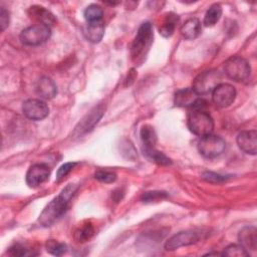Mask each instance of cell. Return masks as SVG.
I'll list each match as a JSON object with an SVG mask.
<instances>
[{
    "label": "cell",
    "instance_id": "cell-1",
    "mask_svg": "<svg viewBox=\"0 0 257 257\" xmlns=\"http://www.w3.org/2000/svg\"><path fill=\"white\" fill-rule=\"evenodd\" d=\"M75 191L76 186L74 184H68L65 188L61 190L57 197H55L45 206V208L43 209L38 218V221L41 224V226H51L64 214Z\"/></svg>",
    "mask_w": 257,
    "mask_h": 257
},
{
    "label": "cell",
    "instance_id": "cell-2",
    "mask_svg": "<svg viewBox=\"0 0 257 257\" xmlns=\"http://www.w3.org/2000/svg\"><path fill=\"white\" fill-rule=\"evenodd\" d=\"M187 124L189 130L199 137L210 135L214 128L212 116L202 109H195L190 112L187 118Z\"/></svg>",
    "mask_w": 257,
    "mask_h": 257
},
{
    "label": "cell",
    "instance_id": "cell-3",
    "mask_svg": "<svg viewBox=\"0 0 257 257\" xmlns=\"http://www.w3.org/2000/svg\"><path fill=\"white\" fill-rule=\"evenodd\" d=\"M154 33H153V27L150 22H144L138 32L137 35L133 41L132 44V57L136 60L144 56L146 54V51L150 48L152 41H153Z\"/></svg>",
    "mask_w": 257,
    "mask_h": 257
},
{
    "label": "cell",
    "instance_id": "cell-4",
    "mask_svg": "<svg viewBox=\"0 0 257 257\" xmlns=\"http://www.w3.org/2000/svg\"><path fill=\"white\" fill-rule=\"evenodd\" d=\"M226 75L237 82H244L249 79L251 68L247 60L241 56H231L224 63Z\"/></svg>",
    "mask_w": 257,
    "mask_h": 257
},
{
    "label": "cell",
    "instance_id": "cell-5",
    "mask_svg": "<svg viewBox=\"0 0 257 257\" xmlns=\"http://www.w3.org/2000/svg\"><path fill=\"white\" fill-rule=\"evenodd\" d=\"M222 83V76L218 70L210 69L198 74L193 81V89L198 95L212 92L217 85Z\"/></svg>",
    "mask_w": 257,
    "mask_h": 257
},
{
    "label": "cell",
    "instance_id": "cell-6",
    "mask_svg": "<svg viewBox=\"0 0 257 257\" xmlns=\"http://www.w3.org/2000/svg\"><path fill=\"white\" fill-rule=\"evenodd\" d=\"M50 34L51 30L49 26L42 23H36L21 31L20 40L25 45L37 46L46 42L49 39Z\"/></svg>",
    "mask_w": 257,
    "mask_h": 257
},
{
    "label": "cell",
    "instance_id": "cell-7",
    "mask_svg": "<svg viewBox=\"0 0 257 257\" xmlns=\"http://www.w3.org/2000/svg\"><path fill=\"white\" fill-rule=\"evenodd\" d=\"M226 149L225 141L215 135H207L201 137L198 143V151L199 153L207 159H214L219 157L224 153Z\"/></svg>",
    "mask_w": 257,
    "mask_h": 257
},
{
    "label": "cell",
    "instance_id": "cell-8",
    "mask_svg": "<svg viewBox=\"0 0 257 257\" xmlns=\"http://www.w3.org/2000/svg\"><path fill=\"white\" fill-rule=\"evenodd\" d=\"M22 111L24 115L32 120H42L49 114V107L45 101L30 98L23 102Z\"/></svg>",
    "mask_w": 257,
    "mask_h": 257
},
{
    "label": "cell",
    "instance_id": "cell-9",
    "mask_svg": "<svg viewBox=\"0 0 257 257\" xmlns=\"http://www.w3.org/2000/svg\"><path fill=\"white\" fill-rule=\"evenodd\" d=\"M236 97V89L232 84L220 83L212 91V100L218 107H227L233 103Z\"/></svg>",
    "mask_w": 257,
    "mask_h": 257
},
{
    "label": "cell",
    "instance_id": "cell-10",
    "mask_svg": "<svg viewBox=\"0 0 257 257\" xmlns=\"http://www.w3.org/2000/svg\"><path fill=\"white\" fill-rule=\"evenodd\" d=\"M199 241V235L194 231H181L171 238H169L165 243V249L168 251H174L184 246H189L195 244Z\"/></svg>",
    "mask_w": 257,
    "mask_h": 257
},
{
    "label": "cell",
    "instance_id": "cell-11",
    "mask_svg": "<svg viewBox=\"0 0 257 257\" xmlns=\"http://www.w3.org/2000/svg\"><path fill=\"white\" fill-rule=\"evenodd\" d=\"M174 102L177 106L181 107H194L195 109H201L200 103L204 102L203 99L194 91L193 88H182L175 92Z\"/></svg>",
    "mask_w": 257,
    "mask_h": 257
},
{
    "label": "cell",
    "instance_id": "cell-12",
    "mask_svg": "<svg viewBox=\"0 0 257 257\" xmlns=\"http://www.w3.org/2000/svg\"><path fill=\"white\" fill-rule=\"evenodd\" d=\"M50 176V169L45 164H34L26 173V184L30 188H36L45 183Z\"/></svg>",
    "mask_w": 257,
    "mask_h": 257
},
{
    "label": "cell",
    "instance_id": "cell-13",
    "mask_svg": "<svg viewBox=\"0 0 257 257\" xmlns=\"http://www.w3.org/2000/svg\"><path fill=\"white\" fill-rule=\"evenodd\" d=\"M103 111H104V109L101 105H98V106H95L94 108H92L82 118V120H80L78 125L75 127L74 133L75 134L77 133L78 136H81L83 134H86L90 130H92L94 127V125L98 122V120L101 118V116L103 114Z\"/></svg>",
    "mask_w": 257,
    "mask_h": 257
},
{
    "label": "cell",
    "instance_id": "cell-14",
    "mask_svg": "<svg viewBox=\"0 0 257 257\" xmlns=\"http://www.w3.org/2000/svg\"><path fill=\"white\" fill-rule=\"evenodd\" d=\"M237 145L241 151L246 154L256 155L257 152V133L255 130L243 131L238 134Z\"/></svg>",
    "mask_w": 257,
    "mask_h": 257
},
{
    "label": "cell",
    "instance_id": "cell-15",
    "mask_svg": "<svg viewBox=\"0 0 257 257\" xmlns=\"http://www.w3.org/2000/svg\"><path fill=\"white\" fill-rule=\"evenodd\" d=\"M104 22L102 20L94 22H86L82 26V33L85 39L91 43L99 42L104 35Z\"/></svg>",
    "mask_w": 257,
    "mask_h": 257
},
{
    "label": "cell",
    "instance_id": "cell-16",
    "mask_svg": "<svg viewBox=\"0 0 257 257\" xmlns=\"http://www.w3.org/2000/svg\"><path fill=\"white\" fill-rule=\"evenodd\" d=\"M36 93L45 99L53 98L57 93V88L55 82L47 76H43L37 80L35 85Z\"/></svg>",
    "mask_w": 257,
    "mask_h": 257
},
{
    "label": "cell",
    "instance_id": "cell-17",
    "mask_svg": "<svg viewBox=\"0 0 257 257\" xmlns=\"http://www.w3.org/2000/svg\"><path fill=\"white\" fill-rule=\"evenodd\" d=\"M238 239L241 245L247 250L255 251L257 248V230L253 226H246L240 230Z\"/></svg>",
    "mask_w": 257,
    "mask_h": 257
},
{
    "label": "cell",
    "instance_id": "cell-18",
    "mask_svg": "<svg viewBox=\"0 0 257 257\" xmlns=\"http://www.w3.org/2000/svg\"><path fill=\"white\" fill-rule=\"evenodd\" d=\"M202 27H201V22L198 18L192 17L187 19L181 26L180 32L182 36L186 39H195L199 36L201 33Z\"/></svg>",
    "mask_w": 257,
    "mask_h": 257
},
{
    "label": "cell",
    "instance_id": "cell-19",
    "mask_svg": "<svg viewBox=\"0 0 257 257\" xmlns=\"http://www.w3.org/2000/svg\"><path fill=\"white\" fill-rule=\"evenodd\" d=\"M29 13H30L31 17H33L39 21L38 23L45 24L49 27H50V25H52L55 22L54 15L42 6H31L29 9Z\"/></svg>",
    "mask_w": 257,
    "mask_h": 257
},
{
    "label": "cell",
    "instance_id": "cell-20",
    "mask_svg": "<svg viewBox=\"0 0 257 257\" xmlns=\"http://www.w3.org/2000/svg\"><path fill=\"white\" fill-rule=\"evenodd\" d=\"M144 155L152 162L162 165V166H169L172 164V161L162 152L155 149V147L152 148H143Z\"/></svg>",
    "mask_w": 257,
    "mask_h": 257
},
{
    "label": "cell",
    "instance_id": "cell-21",
    "mask_svg": "<svg viewBox=\"0 0 257 257\" xmlns=\"http://www.w3.org/2000/svg\"><path fill=\"white\" fill-rule=\"evenodd\" d=\"M222 16V7L220 4H213L207 10L204 16V24L207 27L214 26Z\"/></svg>",
    "mask_w": 257,
    "mask_h": 257
},
{
    "label": "cell",
    "instance_id": "cell-22",
    "mask_svg": "<svg viewBox=\"0 0 257 257\" xmlns=\"http://www.w3.org/2000/svg\"><path fill=\"white\" fill-rule=\"evenodd\" d=\"M141 140L143 142L144 148H152L155 147L157 143V135L153 126L149 124H145L141 128Z\"/></svg>",
    "mask_w": 257,
    "mask_h": 257
},
{
    "label": "cell",
    "instance_id": "cell-23",
    "mask_svg": "<svg viewBox=\"0 0 257 257\" xmlns=\"http://www.w3.org/2000/svg\"><path fill=\"white\" fill-rule=\"evenodd\" d=\"M178 19H179L178 15H176L174 13L168 14L164 23L159 28L160 34L164 37H170L174 33V30H175L176 24L178 22Z\"/></svg>",
    "mask_w": 257,
    "mask_h": 257
},
{
    "label": "cell",
    "instance_id": "cell-24",
    "mask_svg": "<svg viewBox=\"0 0 257 257\" xmlns=\"http://www.w3.org/2000/svg\"><path fill=\"white\" fill-rule=\"evenodd\" d=\"M83 15H84L86 22L99 21V20H102L103 10L97 4H90L85 8Z\"/></svg>",
    "mask_w": 257,
    "mask_h": 257
},
{
    "label": "cell",
    "instance_id": "cell-25",
    "mask_svg": "<svg viewBox=\"0 0 257 257\" xmlns=\"http://www.w3.org/2000/svg\"><path fill=\"white\" fill-rule=\"evenodd\" d=\"M45 248H46V251L48 253H50L51 255H54V256H61L67 250V247L64 243L58 242V241L53 240V239H50V240L46 241Z\"/></svg>",
    "mask_w": 257,
    "mask_h": 257
},
{
    "label": "cell",
    "instance_id": "cell-26",
    "mask_svg": "<svg viewBox=\"0 0 257 257\" xmlns=\"http://www.w3.org/2000/svg\"><path fill=\"white\" fill-rule=\"evenodd\" d=\"M93 234L94 229L91 226V224H85L75 232L74 238L78 242H86L93 236Z\"/></svg>",
    "mask_w": 257,
    "mask_h": 257
},
{
    "label": "cell",
    "instance_id": "cell-27",
    "mask_svg": "<svg viewBox=\"0 0 257 257\" xmlns=\"http://www.w3.org/2000/svg\"><path fill=\"white\" fill-rule=\"evenodd\" d=\"M223 255L233 257H247L249 256V252L241 244H231L224 249Z\"/></svg>",
    "mask_w": 257,
    "mask_h": 257
},
{
    "label": "cell",
    "instance_id": "cell-28",
    "mask_svg": "<svg viewBox=\"0 0 257 257\" xmlns=\"http://www.w3.org/2000/svg\"><path fill=\"white\" fill-rule=\"evenodd\" d=\"M94 178L101 183L109 184V183H113L116 180V174L108 170H98L95 172Z\"/></svg>",
    "mask_w": 257,
    "mask_h": 257
},
{
    "label": "cell",
    "instance_id": "cell-29",
    "mask_svg": "<svg viewBox=\"0 0 257 257\" xmlns=\"http://www.w3.org/2000/svg\"><path fill=\"white\" fill-rule=\"evenodd\" d=\"M168 197V194L163 191H151L146 192L142 196V201L145 203H151L155 201H160Z\"/></svg>",
    "mask_w": 257,
    "mask_h": 257
},
{
    "label": "cell",
    "instance_id": "cell-30",
    "mask_svg": "<svg viewBox=\"0 0 257 257\" xmlns=\"http://www.w3.org/2000/svg\"><path fill=\"white\" fill-rule=\"evenodd\" d=\"M9 254L12 256H28V255H33V253L25 246L21 244H14L9 248Z\"/></svg>",
    "mask_w": 257,
    "mask_h": 257
},
{
    "label": "cell",
    "instance_id": "cell-31",
    "mask_svg": "<svg viewBox=\"0 0 257 257\" xmlns=\"http://www.w3.org/2000/svg\"><path fill=\"white\" fill-rule=\"evenodd\" d=\"M75 166V163H65L63 165H61L58 170H57V173H56V181H61L64 177H66L70 171L73 169V167Z\"/></svg>",
    "mask_w": 257,
    "mask_h": 257
},
{
    "label": "cell",
    "instance_id": "cell-32",
    "mask_svg": "<svg viewBox=\"0 0 257 257\" xmlns=\"http://www.w3.org/2000/svg\"><path fill=\"white\" fill-rule=\"evenodd\" d=\"M202 178L207 181V182H210V183H214V184H219V183H222L224 181H226V177L222 176V175H219L217 173H213V172H205L203 175H202Z\"/></svg>",
    "mask_w": 257,
    "mask_h": 257
},
{
    "label": "cell",
    "instance_id": "cell-33",
    "mask_svg": "<svg viewBox=\"0 0 257 257\" xmlns=\"http://www.w3.org/2000/svg\"><path fill=\"white\" fill-rule=\"evenodd\" d=\"M8 25H9V12L4 8H1V11H0L1 31H4Z\"/></svg>",
    "mask_w": 257,
    "mask_h": 257
}]
</instances>
